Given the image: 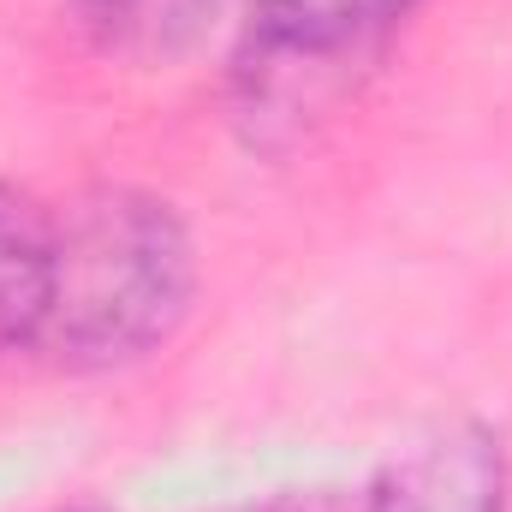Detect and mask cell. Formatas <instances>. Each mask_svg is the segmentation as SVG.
Segmentation results:
<instances>
[{
    "label": "cell",
    "instance_id": "3957f363",
    "mask_svg": "<svg viewBox=\"0 0 512 512\" xmlns=\"http://www.w3.org/2000/svg\"><path fill=\"white\" fill-rule=\"evenodd\" d=\"M364 512H507L501 441L477 423H453L399 465H387Z\"/></svg>",
    "mask_w": 512,
    "mask_h": 512
},
{
    "label": "cell",
    "instance_id": "7a4b0ae2",
    "mask_svg": "<svg viewBox=\"0 0 512 512\" xmlns=\"http://www.w3.org/2000/svg\"><path fill=\"white\" fill-rule=\"evenodd\" d=\"M387 0H268L233 72V108L262 149H286L334 120L376 60Z\"/></svg>",
    "mask_w": 512,
    "mask_h": 512
},
{
    "label": "cell",
    "instance_id": "8992f818",
    "mask_svg": "<svg viewBox=\"0 0 512 512\" xmlns=\"http://www.w3.org/2000/svg\"><path fill=\"white\" fill-rule=\"evenodd\" d=\"M387 6H393V18H399V12H411V6H417V0H387Z\"/></svg>",
    "mask_w": 512,
    "mask_h": 512
},
{
    "label": "cell",
    "instance_id": "277c9868",
    "mask_svg": "<svg viewBox=\"0 0 512 512\" xmlns=\"http://www.w3.org/2000/svg\"><path fill=\"white\" fill-rule=\"evenodd\" d=\"M48 262L54 215H42L24 191L0 185V352L36 346L48 310Z\"/></svg>",
    "mask_w": 512,
    "mask_h": 512
},
{
    "label": "cell",
    "instance_id": "5b68a950",
    "mask_svg": "<svg viewBox=\"0 0 512 512\" xmlns=\"http://www.w3.org/2000/svg\"><path fill=\"white\" fill-rule=\"evenodd\" d=\"M78 6L108 48H120L131 60H155V54L167 60L197 42V30L209 24L221 0H78Z\"/></svg>",
    "mask_w": 512,
    "mask_h": 512
},
{
    "label": "cell",
    "instance_id": "6da1fadb",
    "mask_svg": "<svg viewBox=\"0 0 512 512\" xmlns=\"http://www.w3.org/2000/svg\"><path fill=\"white\" fill-rule=\"evenodd\" d=\"M197 256L185 221L149 191H90L54 221L48 310L36 346L72 370L137 364L191 310Z\"/></svg>",
    "mask_w": 512,
    "mask_h": 512
}]
</instances>
